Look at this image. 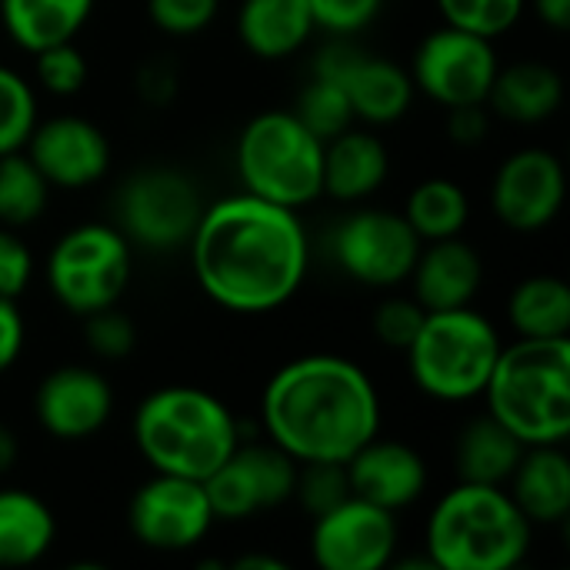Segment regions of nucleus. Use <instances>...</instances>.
Segmentation results:
<instances>
[{
	"label": "nucleus",
	"mask_w": 570,
	"mask_h": 570,
	"mask_svg": "<svg viewBox=\"0 0 570 570\" xmlns=\"http://www.w3.org/2000/svg\"><path fill=\"white\" fill-rule=\"evenodd\" d=\"M187 247L200 291L217 307L250 317L281 311L301 291L311 264L297 210L247 190L204 207Z\"/></svg>",
	"instance_id": "1"
},
{
	"label": "nucleus",
	"mask_w": 570,
	"mask_h": 570,
	"mask_svg": "<svg viewBox=\"0 0 570 570\" xmlns=\"http://www.w3.org/2000/svg\"><path fill=\"white\" fill-rule=\"evenodd\" d=\"M261 424L267 441L297 464H347L381 434V394L361 364L307 354L267 381Z\"/></svg>",
	"instance_id": "2"
},
{
	"label": "nucleus",
	"mask_w": 570,
	"mask_h": 570,
	"mask_svg": "<svg viewBox=\"0 0 570 570\" xmlns=\"http://www.w3.org/2000/svg\"><path fill=\"white\" fill-rule=\"evenodd\" d=\"M134 444L150 471L204 481L240 444V424L210 391L170 384L137 404Z\"/></svg>",
	"instance_id": "3"
},
{
	"label": "nucleus",
	"mask_w": 570,
	"mask_h": 570,
	"mask_svg": "<svg viewBox=\"0 0 570 570\" xmlns=\"http://www.w3.org/2000/svg\"><path fill=\"white\" fill-rule=\"evenodd\" d=\"M531 531L508 488L458 481L428 518L424 554L438 570H511L528 558Z\"/></svg>",
	"instance_id": "4"
},
{
	"label": "nucleus",
	"mask_w": 570,
	"mask_h": 570,
	"mask_svg": "<svg viewBox=\"0 0 570 570\" xmlns=\"http://www.w3.org/2000/svg\"><path fill=\"white\" fill-rule=\"evenodd\" d=\"M481 397L488 414L524 448L564 444L570 434V341L518 337V344L501 347Z\"/></svg>",
	"instance_id": "5"
},
{
	"label": "nucleus",
	"mask_w": 570,
	"mask_h": 570,
	"mask_svg": "<svg viewBox=\"0 0 570 570\" xmlns=\"http://www.w3.org/2000/svg\"><path fill=\"white\" fill-rule=\"evenodd\" d=\"M501 347L498 327L468 304L428 311L404 354L421 394L441 404H464L484 394Z\"/></svg>",
	"instance_id": "6"
},
{
	"label": "nucleus",
	"mask_w": 570,
	"mask_h": 570,
	"mask_svg": "<svg viewBox=\"0 0 570 570\" xmlns=\"http://www.w3.org/2000/svg\"><path fill=\"white\" fill-rule=\"evenodd\" d=\"M234 164L244 190L277 207L301 210L324 197V140L294 110L250 117L237 137Z\"/></svg>",
	"instance_id": "7"
},
{
	"label": "nucleus",
	"mask_w": 570,
	"mask_h": 570,
	"mask_svg": "<svg viewBox=\"0 0 570 570\" xmlns=\"http://www.w3.org/2000/svg\"><path fill=\"white\" fill-rule=\"evenodd\" d=\"M130 271V240L114 224H77L47 254V287L77 317L117 304Z\"/></svg>",
	"instance_id": "8"
},
{
	"label": "nucleus",
	"mask_w": 570,
	"mask_h": 570,
	"mask_svg": "<svg viewBox=\"0 0 570 570\" xmlns=\"http://www.w3.org/2000/svg\"><path fill=\"white\" fill-rule=\"evenodd\" d=\"M204 214L194 180L170 167H147L124 180L117 194V227L147 250L184 247Z\"/></svg>",
	"instance_id": "9"
},
{
	"label": "nucleus",
	"mask_w": 570,
	"mask_h": 570,
	"mask_svg": "<svg viewBox=\"0 0 570 570\" xmlns=\"http://www.w3.org/2000/svg\"><path fill=\"white\" fill-rule=\"evenodd\" d=\"M498 67L501 60L494 40L444 23L417 43L407 73L417 94L454 110V107L488 104Z\"/></svg>",
	"instance_id": "10"
},
{
	"label": "nucleus",
	"mask_w": 570,
	"mask_h": 570,
	"mask_svg": "<svg viewBox=\"0 0 570 570\" xmlns=\"http://www.w3.org/2000/svg\"><path fill=\"white\" fill-rule=\"evenodd\" d=\"M421 237L411 230L407 217L381 207L351 210L331 237V254L337 267L364 287H397L411 277L421 254Z\"/></svg>",
	"instance_id": "11"
},
{
	"label": "nucleus",
	"mask_w": 570,
	"mask_h": 570,
	"mask_svg": "<svg viewBox=\"0 0 570 570\" xmlns=\"http://www.w3.org/2000/svg\"><path fill=\"white\" fill-rule=\"evenodd\" d=\"M214 508L207 501L204 481L177 478V474H157L144 481L127 508V524L137 544L174 554L200 544L214 524Z\"/></svg>",
	"instance_id": "12"
},
{
	"label": "nucleus",
	"mask_w": 570,
	"mask_h": 570,
	"mask_svg": "<svg viewBox=\"0 0 570 570\" xmlns=\"http://www.w3.org/2000/svg\"><path fill=\"white\" fill-rule=\"evenodd\" d=\"M297 468L301 464L271 441L250 448L237 444L234 454L210 478H204L214 518L244 521L250 514L294 501Z\"/></svg>",
	"instance_id": "13"
},
{
	"label": "nucleus",
	"mask_w": 570,
	"mask_h": 570,
	"mask_svg": "<svg viewBox=\"0 0 570 570\" xmlns=\"http://www.w3.org/2000/svg\"><path fill=\"white\" fill-rule=\"evenodd\" d=\"M314 70L341 83V90L351 100L354 120L364 127H391L401 117H407L414 104V80L411 73L371 50L351 47V43H331L314 60Z\"/></svg>",
	"instance_id": "14"
},
{
	"label": "nucleus",
	"mask_w": 570,
	"mask_h": 570,
	"mask_svg": "<svg viewBox=\"0 0 570 570\" xmlns=\"http://www.w3.org/2000/svg\"><path fill=\"white\" fill-rule=\"evenodd\" d=\"M397 521L364 498H347L314 518L311 558L321 570H381L394 564Z\"/></svg>",
	"instance_id": "15"
},
{
	"label": "nucleus",
	"mask_w": 570,
	"mask_h": 570,
	"mask_svg": "<svg viewBox=\"0 0 570 570\" xmlns=\"http://www.w3.org/2000/svg\"><path fill=\"white\" fill-rule=\"evenodd\" d=\"M564 194H568L564 164L544 147H528L511 154L498 167L491 184L494 214L514 234L548 230L564 207Z\"/></svg>",
	"instance_id": "16"
},
{
	"label": "nucleus",
	"mask_w": 570,
	"mask_h": 570,
	"mask_svg": "<svg viewBox=\"0 0 570 570\" xmlns=\"http://www.w3.org/2000/svg\"><path fill=\"white\" fill-rule=\"evenodd\" d=\"M23 154L43 174V180L60 190H83L104 180L110 170L107 134L94 120L77 114L37 120L33 134L23 144Z\"/></svg>",
	"instance_id": "17"
},
{
	"label": "nucleus",
	"mask_w": 570,
	"mask_h": 570,
	"mask_svg": "<svg viewBox=\"0 0 570 570\" xmlns=\"http://www.w3.org/2000/svg\"><path fill=\"white\" fill-rule=\"evenodd\" d=\"M37 424L57 441L94 438L114 414L110 381L83 364H67L50 371L33 394Z\"/></svg>",
	"instance_id": "18"
},
{
	"label": "nucleus",
	"mask_w": 570,
	"mask_h": 570,
	"mask_svg": "<svg viewBox=\"0 0 570 570\" xmlns=\"http://www.w3.org/2000/svg\"><path fill=\"white\" fill-rule=\"evenodd\" d=\"M344 468H347L354 498H364L394 514L421 501V494L428 491L424 458L411 444L391 441L381 434L371 438Z\"/></svg>",
	"instance_id": "19"
},
{
	"label": "nucleus",
	"mask_w": 570,
	"mask_h": 570,
	"mask_svg": "<svg viewBox=\"0 0 570 570\" xmlns=\"http://www.w3.org/2000/svg\"><path fill=\"white\" fill-rule=\"evenodd\" d=\"M407 281L414 284V301L424 311H454L468 307L478 297L484 264L481 254L461 237L431 240L428 247H421Z\"/></svg>",
	"instance_id": "20"
},
{
	"label": "nucleus",
	"mask_w": 570,
	"mask_h": 570,
	"mask_svg": "<svg viewBox=\"0 0 570 570\" xmlns=\"http://www.w3.org/2000/svg\"><path fill=\"white\" fill-rule=\"evenodd\" d=\"M391 174V154L371 127H347L324 144V194L337 204H364Z\"/></svg>",
	"instance_id": "21"
},
{
	"label": "nucleus",
	"mask_w": 570,
	"mask_h": 570,
	"mask_svg": "<svg viewBox=\"0 0 570 570\" xmlns=\"http://www.w3.org/2000/svg\"><path fill=\"white\" fill-rule=\"evenodd\" d=\"M504 488L531 524H564L570 514V461L564 444L524 448Z\"/></svg>",
	"instance_id": "22"
},
{
	"label": "nucleus",
	"mask_w": 570,
	"mask_h": 570,
	"mask_svg": "<svg viewBox=\"0 0 570 570\" xmlns=\"http://www.w3.org/2000/svg\"><path fill=\"white\" fill-rule=\"evenodd\" d=\"M564 100L561 73L544 60H518L511 67H498L488 107L521 127L544 124L558 114Z\"/></svg>",
	"instance_id": "23"
},
{
	"label": "nucleus",
	"mask_w": 570,
	"mask_h": 570,
	"mask_svg": "<svg viewBox=\"0 0 570 570\" xmlns=\"http://www.w3.org/2000/svg\"><path fill=\"white\" fill-rule=\"evenodd\" d=\"M317 30L307 0H244L237 10V37L261 60L297 53Z\"/></svg>",
	"instance_id": "24"
},
{
	"label": "nucleus",
	"mask_w": 570,
	"mask_h": 570,
	"mask_svg": "<svg viewBox=\"0 0 570 570\" xmlns=\"http://www.w3.org/2000/svg\"><path fill=\"white\" fill-rule=\"evenodd\" d=\"M94 7L97 0H0V23L20 50L37 53L77 40Z\"/></svg>",
	"instance_id": "25"
},
{
	"label": "nucleus",
	"mask_w": 570,
	"mask_h": 570,
	"mask_svg": "<svg viewBox=\"0 0 570 570\" xmlns=\"http://www.w3.org/2000/svg\"><path fill=\"white\" fill-rule=\"evenodd\" d=\"M57 538L53 511L23 488L0 491V568L37 564Z\"/></svg>",
	"instance_id": "26"
},
{
	"label": "nucleus",
	"mask_w": 570,
	"mask_h": 570,
	"mask_svg": "<svg viewBox=\"0 0 570 570\" xmlns=\"http://www.w3.org/2000/svg\"><path fill=\"white\" fill-rule=\"evenodd\" d=\"M524 454V444L491 414L474 417L454 448V468L461 481L471 484H508V478L514 474L518 461Z\"/></svg>",
	"instance_id": "27"
},
{
	"label": "nucleus",
	"mask_w": 570,
	"mask_h": 570,
	"mask_svg": "<svg viewBox=\"0 0 570 570\" xmlns=\"http://www.w3.org/2000/svg\"><path fill=\"white\" fill-rule=\"evenodd\" d=\"M508 324L518 337L531 341L568 337L570 287L554 274H534L521 281L508 297Z\"/></svg>",
	"instance_id": "28"
},
{
	"label": "nucleus",
	"mask_w": 570,
	"mask_h": 570,
	"mask_svg": "<svg viewBox=\"0 0 570 570\" xmlns=\"http://www.w3.org/2000/svg\"><path fill=\"white\" fill-rule=\"evenodd\" d=\"M404 217L411 230L421 237V244L461 237L471 217V197L461 184L448 177H428L411 190L404 204Z\"/></svg>",
	"instance_id": "29"
},
{
	"label": "nucleus",
	"mask_w": 570,
	"mask_h": 570,
	"mask_svg": "<svg viewBox=\"0 0 570 570\" xmlns=\"http://www.w3.org/2000/svg\"><path fill=\"white\" fill-rule=\"evenodd\" d=\"M50 200V184L33 167V160L17 150L0 157V224L3 227H27L33 224Z\"/></svg>",
	"instance_id": "30"
},
{
	"label": "nucleus",
	"mask_w": 570,
	"mask_h": 570,
	"mask_svg": "<svg viewBox=\"0 0 570 570\" xmlns=\"http://www.w3.org/2000/svg\"><path fill=\"white\" fill-rule=\"evenodd\" d=\"M294 114L324 144L354 124V110H351V100L341 90V83H334L331 77H324L317 70H311V80L304 83V90L294 104Z\"/></svg>",
	"instance_id": "31"
},
{
	"label": "nucleus",
	"mask_w": 570,
	"mask_h": 570,
	"mask_svg": "<svg viewBox=\"0 0 570 570\" xmlns=\"http://www.w3.org/2000/svg\"><path fill=\"white\" fill-rule=\"evenodd\" d=\"M37 127V94L10 67L0 63V157L23 150Z\"/></svg>",
	"instance_id": "32"
},
{
	"label": "nucleus",
	"mask_w": 570,
	"mask_h": 570,
	"mask_svg": "<svg viewBox=\"0 0 570 570\" xmlns=\"http://www.w3.org/2000/svg\"><path fill=\"white\" fill-rule=\"evenodd\" d=\"M528 0H438L444 23L481 33L488 40L508 33L524 17Z\"/></svg>",
	"instance_id": "33"
},
{
	"label": "nucleus",
	"mask_w": 570,
	"mask_h": 570,
	"mask_svg": "<svg viewBox=\"0 0 570 570\" xmlns=\"http://www.w3.org/2000/svg\"><path fill=\"white\" fill-rule=\"evenodd\" d=\"M33 60H37V83L47 94H53V97L80 94L87 77H90L87 57L80 53V47L73 40L70 43H53L47 50H37Z\"/></svg>",
	"instance_id": "34"
},
{
	"label": "nucleus",
	"mask_w": 570,
	"mask_h": 570,
	"mask_svg": "<svg viewBox=\"0 0 570 570\" xmlns=\"http://www.w3.org/2000/svg\"><path fill=\"white\" fill-rule=\"evenodd\" d=\"M294 498L301 501V508L317 518L331 508H337L341 501L351 498V481H347V468L344 464H301L297 468V484H294Z\"/></svg>",
	"instance_id": "35"
},
{
	"label": "nucleus",
	"mask_w": 570,
	"mask_h": 570,
	"mask_svg": "<svg viewBox=\"0 0 570 570\" xmlns=\"http://www.w3.org/2000/svg\"><path fill=\"white\" fill-rule=\"evenodd\" d=\"M83 341L97 357L124 361L137 347V327L124 311H117V304H110L83 317Z\"/></svg>",
	"instance_id": "36"
},
{
	"label": "nucleus",
	"mask_w": 570,
	"mask_h": 570,
	"mask_svg": "<svg viewBox=\"0 0 570 570\" xmlns=\"http://www.w3.org/2000/svg\"><path fill=\"white\" fill-rule=\"evenodd\" d=\"M424 307L414 297H387L384 304H377L374 317H371V331L381 344L394 347V351H407V344L417 337L421 324H424Z\"/></svg>",
	"instance_id": "37"
},
{
	"label": "nucleus",
	"mask_w": 570,
	"mask_h": 570,
	"mask_svg": "<svg viewBox=\"0 0 570 570\" xmlns=\"http://www.w3.org/2000/svg\"><path fill=\"white\" fill-rule=\"evenodd\" d=\"M220 0H147V13L157 30L170 37H190L214 23Z\"/></svg>",
	"instance_id": "38"
},
{
	"label": "nucleus",
	"mask_w": 570,
	"mask_h": 570,
	"mask_svg": "<svg viewBox=\"0 0 570 570\" xmlns=\"http://www.w3.org/2000/svg\"><path fill=\"white\" fill-rule=\"evenodd\" d=\"M307 3H311L317 30L337 33V37L361 33L384 10V0H307Z\"/></svg>",
	"instance_id": "39"
},
{
	"label": "nucleus",
	"mask_w": 570,
	"mask_h": 570,
	"mask_svg": "<svg viewBox=\"0 0 570 570\" xmlns=\"http://www.w3.org/2000/svg\"><path fill=\"white\" fill-rule=\"evenodd\" d=\"M33 277V254L13 227H0V297L17 301Z\"/></svg>",
	"instance_id": "40"
},
{
	"label": "nucleus",
	"mask_w": 570,
	"mask_h": 570,
	"mask_svg": "<svg viewBox=\"0 0 570 570\" xmlns=\"http://www.w3.org/2000/svg\"><path fill=\"white\" fill-rule=\"evenodd\" d=\"M23 341H27V324L17 301L0 297V374H7L20 361Z\"/></svg>",
	"instance_id": "41"
},
{
	"label": "nucleus",
	"mask_w": 570,
	"mask_h": 570,
	"mask_svg": "<svg viewBox=\"0 0 570 570\" xmlns=\"http://www.w3.org/2000/svg\"><path fill=\"white\" fill-rule=\"evenodd\" d=\"M491 130L488 104H471V107H454L448 110V134L461 147H478Z\"/></svg>",
	"instance_id": "42"
},
{
	"label": "nucleus",
	"mask_w": 570,
	"mask_h": 570,
	"mask_svg": "<svg viewBox=\"0 0 570 570\" xmlns=\"http://www.w3.org/2000/svg\"><path fill=\"white\" fill-rule=\"evenodd\" d=\"M538 13L541 23L551 30H568L570 27V0H528Z\"/></svg>",
	"instance_id": "43"
},
{
	"label": "nucleus",
	"mask_w": 570,
	"mask_h": 570,
	"mask_svg": "<svg viewBox=\"0 0 570 570\" xmlns=\"http://www.w3.org/2000/svg\"><path fill=\"white\" fill-rule=\"evenodd\" d=\"M13 464H17V438H13L10 428L0 424V478H3Z\"/></svg>",
	"instance_id": "44"
},
{
	"label": "nucleus",
	"mask_w": 570,
	"mask_h": 570,
	"mask_svg": "<svg viewBox=\"0 0 570 570\" xmlns=\"http://www.w3.org/2000/svg\"><path fill=\"white\" fill-rule=\"evenodd\" d=\"M237 570H284L287 564L277 561V558H264V554H247V558H237L234 561Z\"/></svg>",
	"instance_id": "45"
}]
</instances>
